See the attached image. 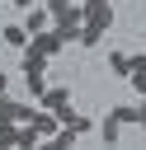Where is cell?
I'll return each mask as SVG.
<instances>
[{
  "label": "cell",
  "mask_w": 146,
  "mask_h": 150,
  "mask_svg": "<svg viewBox=\"0 0 146 150\" xmlns=\"http://www.w3.org/2000/svg\"><path fill=\"white\" fill-rule=\"evenodd\" d=\"M80 5H104V0H80Z\"/></svg>",
  "instance_id": "e0dca14e"
},
{
  "label": "cell",
  "mask_w": 146,
  "mask_h": 150,
  "mask_svg": "<svg viewBox=\"0 0 146 150\" xmlns=\"http://www.w3.org/2000/svg\"><path fill=\"white\" fill-rule=\"evenodd\" d=\"M42 5H47V9H52V19H57L61 9H71V5H80V0H42Z\"/></svg>",
  "instance_id": "4fadbf2b"
},
{
  "label": "cell",
  "mask_w": 146,
  "mask_h": 150,
  "mask_svg": "<svg viewBox=\"0 0 146 150\" xmlns=\"http://www.w3.org/2000/svg\"><path fill=\"white\" fill-rule=\"evenodd\" d=\"M108 70L127 80V75H132V56H127V52H108Z\"/></svg>",
  "instance_id": "30bf717a"
},
{
  "label": "cell",
  "mask_w": 146,
  "mask_h": 150,
  "mask_svg": "<svg viewBox=\"0 0 146 150\" xmlns=\"http://www.w3.org/2000/svg\"><path fill=\"white\" fill-rule=\"evenodd\" d=\"M28 127L38 131V145H42V141H52V136L61 131V122H57V112H47V108H33V117H28Z\"/></svg>",
  "instance_id": "6da1fadb"
},
{
  "label": "cell",
  "mask_w": 146,
  "mask_h": 150,
  "mask_svg": "<svg viewBox=\"0 0 146 150\" xmlns=\"http://www.w3.org/2000/svg\"><path fill=\"white\" fill-rule=\"evenodd\" d=\"M24 28H28V33L52 28V9H47V5H28V9H24Z\"/></svg>",
  "instance_id": "3957f363"
},
{
  "label": "cell",
  "mask_w": 146,
  "mask_h": 150,
  "mask_svg": "<svg viewBox=\"0 0 146 150\" xmlns=\"http://www.w3.org/2000/svg\"><path fill=\"white\" fill-rule=\"evenodd\" d=\"M75 42H80V47H99V42H104V28H99V23H89V19H85V23H80V28H75Z\"/></svg>",
  "instance_id": "52a82bcc"
},
{
  "label": "cell",
  "mask_w": 146,
  "mask_h": 150,
  "mask_svg": "<svg viewBox=\"0 0 146 150\" xmlns=\"http://www.w3.org/2000/svg\"><path fill=\"white\" fill-rule=\"evenodd\" d=\"M99 136H104V141H108V145H118V136H122V122H118V117H113V112H108V117H104V122H99Z\"/></svg>",
  "instance_id": "8fae6325"
},
{
  "label": "cell",
  "mask_w": 146,
  "mask_h": 150,
  "mask_svg": "<svg viewBox=\"0 0 146 150\" xmlns=\"http://www.w3.org/2000/svg\"><path fill=\"white\" fill-rule=\"evenodd\" d=\"M85 19L99 23V28L108 33V28H113V0H104V5H85Z\"/></svg>",
  "instance_id": "8992f818"
},
{
  "label": "cell",
  "mask_w": 146,
  "mask_h": 150,
  "mask_svg": "<svg viewBox=\"0 0 146 150\" xmlns=\"http://www.w3.org/2000/svg\"><path fill=\"white\" fill-rule=\"evenodd\" d=\"M127 80H132V89H137V98H146V70H132Z\"/></svg>",
  "instance_id": "7c38bea8"
},
{
  "label": "cell",
  "mask_w": 146,
  "mask_h": 150,
  "mask_svg": "<svg viewBox=\"0 0 146 150\" xmlns=\"http://www.w3.org/2000/svg\"><path fill=\"white\" fill-rule=\"evenodd\" d=\"M14 5H19V9H28V5H38V0H14Z\"/></svg>",
  "instance_id": "2e32d148"
},
{
  "label": "cell",
  "mask_w": 146,
  "mask_h": 150,
  "mask_svg": "<svg viewBox=\"0 0 146 150\" xmlns=\"http://www.w3.org/2000/svg\"><path fill=\"white\" fill-rule=\"evenodd\" d=\"M0 94H9V75L5 70H0Z\"/></svg>",
  "instance_id": "9a60e30c"
},
{
  "label": "cell",
  "mask_w": 146,
  "mask_h": 150,
  "mask_svg": "<svg viewBox=\"0 0 146 150\" xmlns=\"http://www.w3.org/2000/svg\"><path fill=\"white\" fill-rule=\"evenodd\" d=\"M66 103H71V89H61V84H57V89L47 84V89L38 94V108H47V112H57V108H66Z\"/></svg>",
  "instance_id": "277c9868"
},
{
  "label": "cell",
  "mask_w": 146,
  "mask_h": 150,
  "mask_svg": "<svg viewBox=\"0 0 146 150\" xmlns=\"http://www.w3.org/2000/svg\"><path fill=\"white\" fill-rule=\"evenodd\" d=\"M132 70H146V52H132Z\"/></svg>",
  "instance_id": "5bb4252c"
},
{
  "label": "cell",
  "mask_w": 146,
  "mask_h": 150,
  "mask_svg": "<svg viewBox=\"0 0 146 150\" xmlns=\"http://www.w3.org/2000/svg\"><path fill=\"white\" fill-rule=\"evenodd\" d=\"M0 33H5V42H9V47H19V52H24V47H28V38H33L24 23H5Z\"/></svg>",
  "instance_id": "ba28073f"
},
{
  "label": "cell",
  "mask_w": 146,
  "mask_h": 150,
  "mask_svg": "<svg viewBox=\"0 0 146 150\" xmlns=\"http://www.w3.org/2000/svg\"><path fill=\"white\" fill-rule=\"evenodd\" d=\"M28 47H38V52L52 61V56H57L66 42H61V33H57V28H42V33H33V38H28Z\"/></svg>",
  "instance_id": "7a4b0ae2"
},
{
  "label": "cell",
  "mask_w": 146,
  "mask_h": 150,
  "mask_svg": "<svg viewBox=\"0 0 146 150\" xmlns=\"http://www.w3.org/2000/svg\"><path fill=\"white\" fill-rule=\"evenodd\" d=\"M61 127H66V131H71V136H75V141H80V136H89V131H94V122H89V117H85V112H71V122H61Z\"/></svg>",
  "instance_id": "9c48e42d"
},
{
  "label": "cell",
  "mask_w": 146,
  "mask_h": 150,
  "mask_svg": "<svg viewBox=\"0 0 146 150\" xmlns=\"http://www.w3.org/2000/svg\"><path fill=\"white\" fill-rule=\"evenodd\" d=\"M0 117H9V122H28V117H33V108H28V103H19V98H9V94H0Z\"/></svg>",
  "instance_id": "5b68a950"
}]
</instances>
